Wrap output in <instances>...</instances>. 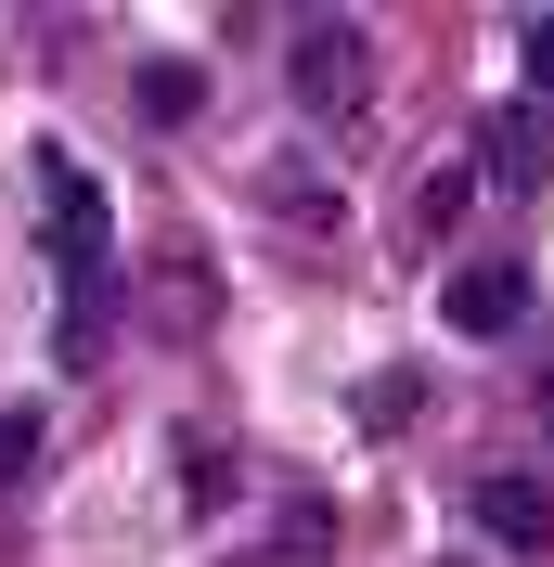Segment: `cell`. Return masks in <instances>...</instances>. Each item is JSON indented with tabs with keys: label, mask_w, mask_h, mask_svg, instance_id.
I'll return each instance as SVG.
<instances>
[{
	"label": "cell",
	"mask_w": 554,
	"mask_h": 567,
	"mask_svg": "<svg viewBox=\"0 0 554 567\" xmlns=\"http://www.w3.org/2000/svg\"><path fill=\"white\" fill-rule=\"evenodd\" d=\"M39 246H52V284H65V322H52V361L91 374L116 349V207L78 155H39Z\"/></svg>",
	"instance_id": "6da1fadb"
},
{
	"label": "cell",
	"mask_w": 554,
	"mask_h": 567,
	"mask_svg": "<svg viewBox=\"0 0 554 567\" xmlns=\"http://www.w3.org/2000/svg\"><path fill=\"white\" fill-rule=\"evenodd\" d=\"M284 91H297L322 130H348V116L375 104V39L348 27V13H310V27L284 39Z\"/></svg>",
	"instance_id": "7a4b0ae2"
},
{
	"label": "cell",
	"mask_w": 554,
	"mask_h": 567,
	"mask_svg": "<svg viewBox=\"0 0 554 567\" xmlns=\"http://www.w3.org/2000/svg\"><path fill=\"white\" fill-rule=\"evenodd\" d=\"M542 310V284H529V258H464V271H439V322L451 336H516V322Z\"/></svg>",
	"instance_id": "3957f363"
},
{
	"label": "cell",
	"mask_w": 554,
	"mask_h": 567,
	"mask_svg": "<svg viewBox=\"0 0 554 567\" xmlns=\"http://www.w3.org/2000/svg\"><path fill=\"white\" fill-rule=\"evenodd\" d=\"M464 168H478L490 194H542V181H554V104H529V91H516V104H490Z\"/></svg>",
	"instance_id": "277c9868"
},
{
	"label": "cell",
	"mask_w": 554,
	"mask_h": 567,
	"mask_svg": "<svg viewBox=\"0 0 554 567\" xmlns=\"http://www.w3.org/2000/svg\"><path fill=\"white\" fill-rule=\"evenodd\" d=\"M464 529L503 542V555H554V491L516 477V464H490V477H464Z\"/></svg>",
	"instance_id": "5b68a950"
},
{
	"label": "cell",
	"mask_w": 554,
	"mask_h": 567,
	"mask_svg": "<svg viewBox=\"0 0 554 567\" xmlns=\"http://www.w3.org/2000/svg\"><path fill=\"white\" fill-rule=\"evenodd\" d=\"M130 104H142V130H181V116L207 104V65H142V78H130Z\"/></svg>",
	"instance_id": "8992f818"
},
{
	"label": "cell",
	"mask_w": 554,
	"mask_h": 567,
	"mask_svg": "<svg viewBox=\"0 0 554 567\" xmlns=\"http://www.w3.org/2000/svg\"><path fill=\"white\" fill-rule=\"evenodd\" d=\"M413 413H425V374H375L361 388V439H400Z\"/></svg>",
	"instance_id": "52a82bcc"
},
{
	"label": "cell",
	"mask_w": 554,
	"mask_h": 567,
	"mask_svg": "<svg viewBox=\"0 0 554 567\" xmlns=\"http://www.w3.org/2000/svg\"><path fill=\"white\" fill-rule=\"evenodd\" d=\"M322 542H336V516L322 503H284V555L271 567H322Z\"/></svg>",
	"instance_id": "ba28073f"
},
{
	"label": "cell",
	"mask_w": 554,
	"mask_h": 567,
	"mask_svg": "<svg viewBox=\"0 0 554 567\" xmlns=\"http://www.w3.org/2000/svg\"><path fill=\"white\" fill-rule=\"evenodd\" d=\"M0 477H13V491L39 477V413H13V425H0Z\"/></svg>",
	"instance_id": "9c48e42d"
},
{
	"label": "cell",
	"mask_w": 554,
	"mask_h": 567,
	"mask_svg": "<svg viewBox=\"0 0 554 567\" xmlns=\"http://www.w3.org/2000/svg\"><path fill=\"white\" fill-rule=\"evenodd\" d=\"M516 39H529V104H554V13H529Z\"/></svg>",
	"instance_id": "30bf717a"
},
{
	"label": "cell",
	"mask_w": 554,
	"mask_h": 567,
	"mask_svg": "<svg viewBox=\"0 0 554 567\" xmlns=\"http://www.w3.org/2000/svg\"><path fill=\"white\" fill-rule=\"evenodd\" d=\"M542 413H554V374H542Z\"/></svg>",
	"instance_id": "8fae6325"
},
{
	"label": "cell",
	"mask_w": 554,
	"mask_h": 567,
	"mask_svg": "<svg viewBox=\"0 0 554 567\" xmlns=\"http://www.w3.org/2000/svg\"><path fill=\"white\" fill-rule=\"evenodd\" d=\"M439 567H478V555H439Z\"/></svg>",
	"instance_id": "7c38bea8"
}]
</instances>
